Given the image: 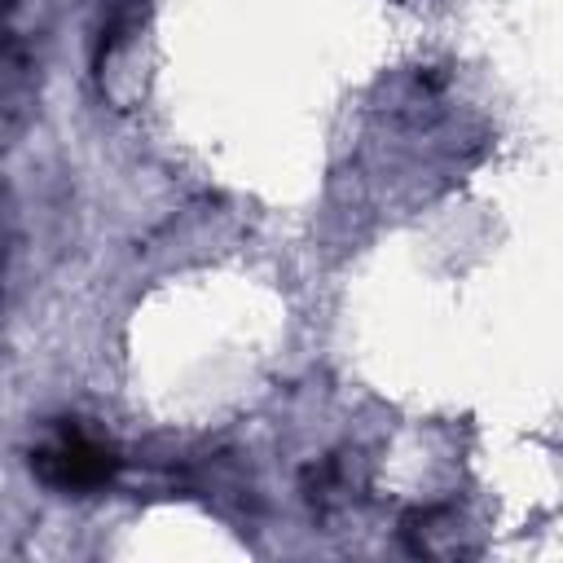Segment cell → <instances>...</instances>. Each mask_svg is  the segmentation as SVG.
<instances>
[{
    "label": "cell",
    "mask_w": 563,
    "mask_h": 563,
    "mask_svg": "<svg viewBox=\"0 0 563 563\" xmlns=\"http://www.w3.org/2000/svg\"><path fill=\"white\" fill-rule=\"evenodd\" d=\"M31 471L48 488H57V493H92V488H101V484L114 479L119 457L97 435H88L79 427H62L48 444H40L31 453Z\"/></svg>",
    "instance_id": "obj_1"
}]
</instances>
